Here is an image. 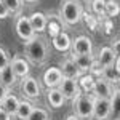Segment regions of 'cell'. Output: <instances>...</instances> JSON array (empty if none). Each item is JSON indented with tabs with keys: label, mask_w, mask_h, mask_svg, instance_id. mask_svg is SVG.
Segmentation results:
<instances>
[{
	"label": "cell",
	"mask_w": 120,
	"mask_h": 120,
	"mask_svg": "<svg viewBox=\"0 0 120 120\" xmlns=\"http://www.w3.org/2000/svg\"><path fill=\"white\" fill-rule=\"evenodd\" d=\"M24 58L32 64H43L48 59V45L42 37H37V34L32 38L24 42Z\"/></svg>",
	"instance_id": "6da1fadb"
},
{
	"label": "cell",
	"mask_w": 120,
	"mask_h": 120,
	"mask_svg": "<svg viewBox=\"0 0 120 120\" xmlns=\"http://www.w3.org/2000/svg\"><path fill=\"white\" fill-rule=\"evenodd\" d=\"M82 15H83V7L80 2L77 0H64L61 10H59V18L64 21L69 26H75L82 21Z\"/></svg>",
	"instance_id": "7a4b0ae2"
},
{
	"label": "cell",
	"mask_w": 120,
	"mask_h": 120,
	"mask_svg": "<svg viewBox=\"0 0 120 120\" xmlns=\"http://www.w3.org/2000/svg\"><path fill=\"white\" fill-rule=\"evenodd\" d=\"M74 114L80 120L93 119V96L86 93H80L75 99H72Z\"/></svg>",
	"instance_id": "3957f363"
},
{
	"label": "cell",
	"mask_w": 120,
	"mask_h": 120,
	"mask_svg": "<svg viewBox=\"0 0 120 120\" xmlns=\"http://www.w3.org/2000/svg\"><path fill=\"white\" fill-rule=\"evenodd\" d=\"M21 91L22 94L30 99V101H34V99H38L40 96H42V86H40V83L35 77H30V75H26V77H22V80H21Z\"/></svg>",
	"instance_id": "277c9868"
},
{
	"label": "cell",
	"mask_w": 120,
	"mask_h": 120,
	"mask_svg": "<svg viewBox=\"0 0 120 120\" xmlns=\"http://www.w3.org/2000/svg\"><path fill=\"white\" fill-rule=\"evenodd\" d=\"M112 115V109L109 104V98H94L93 96V119L107 120Z\"/></svg>",
	"instance_id": "5b68a950"
},
{
	"label": "cell",
	"mask_w": 120,
	"mask_h": 120,
	"mask_svg": "<svg viewBox=\"0 0 120 120\" xmlns=\"http://www.w3.org/2000/svg\"><path fill=\"white\" fill-rule=\"evenodd\" d=\"M58 88H59V91L64 94L66 101L67 99H75L82 90H80V86H79V82H77V79H71V77H63V80L59 82L58 85Z\"/></svg>",
	"instance_id": "8992f818"
},
{
	"label": "cell",
	"mask_w": 120,
	"mask_h": 120,
	"mask_svg": "<svg viewBox=\"0 0 120 120\" xmlns=\"http://www.w3.org/2000/svg\"><path fill=\"white\" fill-rule=\"evenodd\" d=\"M71 50H72V55H91L93 53L91 38L86 37V35H79V37L72 38Z\"/></svg>",
	"instance_id": "52a82bcc"
},
{
	"label": "cell",
	"mask_w": 120,
	"mask_h": 120,
	"mask_svg": "<svg viewBox=\"0 0 120 120\" xmlns=\"http://www.w3.org/2000/svg\"><path fill=\"white\" fill-rule=\"evenodd\" d=\"M112 91H114L112 83L104 80L102 77H98V79H94V83H93V88L90 93L94 98H109L112 94Z\"/></svg>",
	"instance_id": "ba28073f"
},
{
	"label": "cell",
	"mask_w": 120,
	"mask_h": 120,
	"mask_svg": "<svg viewBox=\"0 0 120 120\" xmlns=\"http://www.w3.org/2000/svg\"><path fill=\"white\" fill-rule=\"evenodd\" d=\"M15 27H16V34H18V37L21 38V40H24V42L35 35L34 29H32L30 22H29V16H18Z\"/></svg>",
	"instance_id": "9c48e42d"
},
{
	"label": "cell",
	"mask_w": 120,
	"mask_h": 120,
	"mask_svg": "<svg viewBox=\"0 0 120 120\" xmlns=\"http://www.w3.org/2000/svg\"><path fill=\"white\" fill-rule=\"evenodd\" d=\"M104 80H107L109 83L112 85H119V80H120V61H119V56L117 59L114 61V64H109V66H104L101 71V75Z\"/></svg>",
	"instance_id": "30bf717a"
},
{
	"label": "cell",
	"mask_w": 120,
	"mask_h": 120,
	"mask_svg": "<svg viewBox=\"0 0 120 120\" xmlns=\"http://www.w3.org/2000/svg\"><path fill=\"white\" fill-rule=\"evenodd\" d=\"M63 80V72L59 67H48L43 75H42V82L46 88H55L59 85V82Z\"/></svg>",
	"instance_id": "8fae6325"
},
{
	"label": "cell",
	"mask_w": 120,
	"mask_h": 120,
	"mask_svg": "<svg viewBox=\"0 0 120 120\" xmlns=\"http://www.w3.org/2000/svg\"><path fill=\"white\" fill-rule=\"evenodd\" d=\"M46 102L50 104V107H53V109H59V107H63L66 102V98L64 94L59 91V88L55 86V88H46Z\"/></svg>",
	"instance_id": "7c38bea8"
},
{
	"label": "cell",
	"mask_w": 120,
	"mask_h": 120,
	"mask_svg": "<svg viewBox=\"0 0 120 120\" xmlns=\"http://www.w3.org/2000/svg\"><path fill=\"white\" fill-rule=\"evenodd\" d=\"M51 43H53V46H55V50L61 51V53H66V51L71 50L72 38H71V35H69L66 30H61L58 35H55V37L51 38Z\"/></svg>",
	"instance_id": "4fadbf2b"
},
{
	"label": "cell",
	"mask_w": 120,
	"mask_h": 120,
	"mask_svg": "<svg viewBox=\"0 0 120 120\" xmlns=\"http://www.w3.org/2000/svg\"><path fill=\"white\" fill-rule=\"evenodd\" d=\"M61 72H63V77H71V79H79L80 75L83 74L82 71L77 67V64L74 63L72 58H66L64 61H61V66H59Z\"/></svg>",
	"instance_id": "5bb4252c"
},
{
	"label": "cell",
	"mask_w": 120,
	"mask_h": 120,
	"mask_svg": "<svg viewBox=\"0 0 120 120\" xmlns=\"http://www.w3.org/2000/svg\"><path fill=\"white\" fill-rule=\"evenodd\" d=\"M29 22L34 29L35 34H42L46 30V22H48V18L46 15H43L42 11H34L30 16H29Z\"/></svg>",
	"instance_id": "9a60e30c"
},
{
	"label": "cell",
	"mask_w": 120,
	"mask_h": 120,
	"mask_svg": "<svg viewBox=\"0 0 120 120\" xmlns=\"http://www.w3.org/2000/svg\"><path fill=\"white\" fill-rule=\"evenodd\" d=\"M117 56H119V53H115L111 46H102L101 50H99V53H98V56H96V63L101 67H104V66L114 64V61L117 59Z\"/></svg>",
	"instance_id": "2e32d148"
},
{
	"label": "cell",
	"mask_w": 120,
	"mask_h": 120,
	"mask_svg": "<svg viewBox=\"0 0 120 120\" xmlns=\"http://www.w3.org/2000/svg\"><path fill=\"white\" fill-rule=\"evenodd\" d=\"M10 66L18 79H22L30 72V66H29V61L26 58H15L13 61H10Z\"/></svg>",
	"instance_id": "e0dca14e"
},
{
	"label": "cell",
	"mask_w": 120,
	"mask_h": 120,
	"mask_svg": "<svg viewBox=\"0 0 120 120\" xmlns=\"http://www.w3.org/2000/svg\"><path fill=\"white\" fill-rule=\"evenodd\" d=\"M72 59H74V63L77 64V67L82 71V72H90V69H91V66L94 64V61H96V58L91 55H72L71 56Z\"/></svg>",
	"instance_id": "ac0fdd59"
},
{
	"label": "cell",
	"mask_w": 120,
	"mask_h": 120,
	"mask_svg": "<svg viewBox=\"0 0 120 120\" xmlns=\"http://www.w3.org/2000/svg\"><path fill=\"white\" fill-rule=\"evenodd\" d=\"M0 82L3 83L7 88H11V86L16 85L18 77H16L15 72H13V69H11V66H10V64H7L5 67L0 69Z\"/></svg>",
	"instance_id": "d6986e66"
},
{
	"label": "cell",
	"mask_w": 120,
	"mask_h": 120,
	"mask_svg": "<svg viewBox=\"0 0 120 120\" xmlns=\"http://www.w3.org/2000/svg\"><path fill=\"white\" fill-rule=\"evenodd\" d=\"M18 104H19V98L16 96V94L8 93V94H7V96L0 101V107H2V109H5V111L8 112L11 117H13V115H15V112H16Z\"/></svg>",
	"instance_id": "ffe728a7"
},
{
	"label": "cell",
	"mask_w": 120,
	"mask_h": 120,
	"mask_svg": "<svg viewBox=\"0 0 120 120\" xmlns=\"http://www.w3.org/2000/svg\"><path fill=\"white\" fill-rule=\"evenodd\" d=\"M32 109H34V104L30 102V99H22V101L19 99V104L16 107V112H15L13 117H16L18 120H26Z\"/></svg>",
	"instance_id": "44dd1931"
},
{
	"label": "cell",
	"mask_w": 120,
	"mask_h": 120,
	"mask_svg": "<svg viewBox=\"0 0 120 120\" xmlns=\"http://www.w3.org/2000/svg\"><path fill=\"white\" fill-rule=\"evenodd\" d=\"M46 18H48L46 30H48L50 37L53 38L55 35H58V34L63 30V19H61V18H56L55 15H50V16H46Z\"/></svg>",
	"instance_id": "7402d4cb"
},
{
	"label": "cell",
	"mask_w": 120,
	"mask_h": 120,
	"mask_svg": "<svg viewBox=\"0 0 120 120\" xmlns=\"http://www.w3.org/2000/svg\"><path fill=\"white\" fill-rule=\"evenodd\" d=\"M94 75L90 74V72H83L79 79H77V82H79V86H80V90L82 93H90L93 88V83H94Z\"/></svg>",
	"instance_id": "603a6c76"
},
{
	"label": "cell",
	"mask_w": 120,
	"mask_h": 120,
	"mask_svg": "<svg viewBox=\"0 0 120 120\" xmlns=\"http://www.w3.org/2000/svg\"><path fill=\"white\" fill-rule=\"evenodd\" d=\"M90 8L93 15L99 19L106 18V0H90Z\"/></svg>",
	"instance_id": "cb8c5ba5"
},
{
	"label": "cell",
	"mask_w": 120,
	"mask_h": 120,
	"mask_svg": "<svg viewBox=\"0 0 120 120\" xmlns=\"http://www.w3.org/2000/svg\"><path fill=\"white\" fill-rule=\"evenodd\" d=\"M82 19L85 21V26L90 30H98V27H99V18L98 16H94L93 13H85L83 11Z\"/></svg>",
	"instance_id": "d4e9b609"
},
{
	"label": "cell",
	"mask_w": 120,
	"mask_h": 120,
	"mask_svg": "<svg viewBox=\"0 0 120 120\" xmlns=\"http://www.w3.org/2000/svg\"><path fill=\"white\" fill-rule=\"evenodd\" d=\"M120 7H119V0H106V16L114 19L115 16H119Z\"/></svg>",
	"instance_id": "484cf974"
},
{
	"label": "cell",
	"mask_w": 120,
	"mask_h": 120,
	"mask_svg": "<svg viewBox=\"0 0 120 120\" xmlns=\"http://www.w3.org/2000/svg\"><path fill=\"white\" fill-rule=\"evenodd\" d=\"M26 120H50V115L43 107H34Z\"/></svg>",
	"instance_id": "4316f807"
},
{
	"label": "cell",
	"mask_w": 120,
	"mask_h": 120,
	"mask_svg": "<svg viewBox=\"0 0 120 120\" xmlns=\"http://www.w3.org/2000/svg\"><path fill=\"white\" fill-rule=\"evenodd\" d=\"M3 3L10 10V15H19L22 8V2L21 0H3Z\"/></svg>",
	"instance_id": "83f0119b"
},
{
	"label": "cell",
	"mask_w": 120,
	"mask_h": 120,
	"mask_svg": "<svg viewBox=\"0 0 120 120\" xmlns=\"http://www.w3.org/2000/svg\"><path fill=\"white\" fill-rule=\"evenodd\" d=\"M119 99H120V94H119V90H114L112 94L109 96V104H111V109L112 112H119Z\"/></svg>",
	"instance_id": "f1b7e54d"
},
{
	"label": "cell",
	"mask_w": 120,
	"mask_h": 120,
	"mask_svg": "<svg viewBox=\"0 0 120 120\" xmlns=\"http://www.w3.org/2000/svg\"><path fill=\"white\" fill-rule=\"evenodd\" d=\"M7 64H10V56H8V53L0 46V69L5 67Z\"/></svg>",
	"instance_id": "f546056e"
},
{
	"label": "cell",
	"mask_w": 120,
	"mask_h": 120,
	"mask_svg": "<svg viewBox=\"0 0 120 120\" xmlns=\"http://www.w3.org/2000/svg\"><path fill=\"white\" fill-rule=\"evenodd\" d=\"M8 16H10V10L3 3V0H0V19H7Z\"/></svg>",
	"instance_id": "4dcf8cb0"
},
{
	"label": "cell",
	"mask_w": 120,
	"mask_h": 120,
	"mask_svg": "<svg viewBox=\"0 0 120 120\" xmlns=\"http://www.w3.org/2000/svg\"><path fill=\"white\" fill-rule=\"evenodd\" d=\"M8 93H10V88H7L3 83L0 82V101H2V99H3V98H5Z\"/></svg>",
	"instance_id": "1f68e13d"
},
{
	"label": "cell",
	"mask_w": 120,
	"mask_h": 120,
	"mask_svg": "<svg viewBox=\"0 0 120 120\" xmlns=\"http://www.w3.org/2000/svg\"><path fill=\"white\" fill-rule=\"evenodd\" d=\"M0 120H11V115L2 107H0Z\"/></svg>",
	"instance_id": "d6a6232c"
},
{
	"label": "cell",
	"mask_w": 120,
	"mask_h": 120,
	"mask_svg": "<svg viewBox=\"0 0 120 120\" xmlns=\"http://www.w3.org/2000/svg\"><path fill=\"white\" fill-rule=\"evenodd\" d=\"M66 120H80V119H79L75 114H71V115H67V117H66Z\"/></svg>",
	"instance_id": "836d02e7"
},
{
	"label": "cell",
	"mask_w": 120,
	"mask_h": 120,
	"mask_svg": "<svg viewBox=\"0 0 120 120\" xmlns=\"http://www.w3.org/2000/svg\"><path fill=\"white\" fill-rule=\"evenodd\" d=\"M22 3H29V5H32V3H37L38 0H21Z\"/></svg>",
	"instance_id": "e575fe53"
},
{
	"label": "cell",
	"mask_w": 120,
	"mask_h": 120,
	"mask_svg": "<svg viewBox=\"0 0 120 120\" xmlns=\"http://www.w3.org/2000/svg\"><path fill=\"white\" fill-rule=\"evenodd\" d=\"M77 2H80V3H86V2H90V0H77Z\"/></svg>",
	"instance_id": "d590c367"
}]
</instances>
